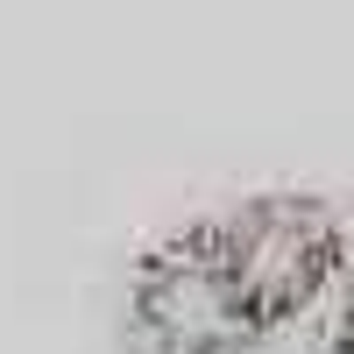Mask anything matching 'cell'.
<instances>
[{"instance_id":"obj_3","label":"cell","mask_w":354,"mask_h":354,"mask_svg":"<svg viewBox=\"0 0 354 354\" xmlns=\"http://www.w3.org/2000/svg\"><path fill=\"white\" fill-rule=\"evenodd\" d=\"M340 347L354 354V290H347V312H340Z\"/></svg>"},{"instance_id":"obj_2","label":"cell","mask_w":354,"mask_h":354,"mask_svg":"<svg viewBox=\"0 0 354 354\" xmlns=\"http://www.w3.org/2000/svg\"><path fill=\"white\" fill-rule=\"evenodd\" d=\"M205 234H213L220 262L234 270L241 298L262 312V326L305 312L319 290H326L333 262H340L333 220L319 213V205H305V198H248L241 213H227Z\"/></svg>"},{"instance_id":"obj_1","label":"cell","mask_w":354,"mask_h":354,"mask_svg":"<svg viewBox=\"0 0 354 354\" xmlns=\"http://www.w3.org/2000/svg\"><path fill=\"white\" fill-rule=\"evenodd\" d=\"M128 333L142 354H248L262 312L241 298L213 234L170 241L128 283Z\"/></svg>"}]
</instances>
